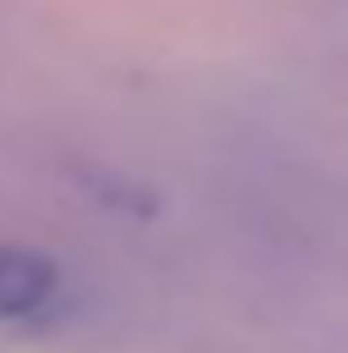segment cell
<instances>
[{"label": "cell", "instance_id": "1", "mask_svg": "<svg viewBox=\"0 0 348 353\" xmlns=\"http://www.w3.org/2000/svg\"><path fill=\"white\" fill-rule=\"evenodd\" d=\"M58 296V263L24 243H0V320H29Z\"/></svg>", "mask_w": 348, "mask_h": 353}]
</instances>
